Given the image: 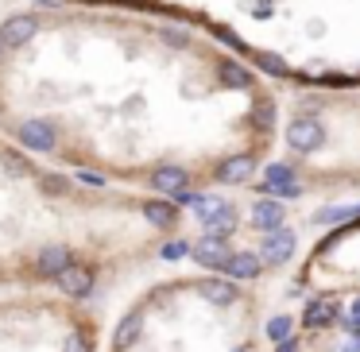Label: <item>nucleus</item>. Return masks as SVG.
<instances>
[{
	"label": "nucleus",
	"mask_w": 360,
	"mask_h": 352,
	"mask_svg": "<svg viewBox=\"0 0 360 352\" xmlns=\"http://www.w3.org/2000/svg\"><path fill=\"white\" fill-rule=\"evenodd\" d=\"M190 252H194L198 263H202V267H213V271H229V263H233V256H236V252L225 244V236H210V233H205Z\"/></svg>",
	"instance_id": "1"
},
{
	"label": "nucleus",
	"mask_w": 360,
	"mask_h": 352,
	"mask_svg": "<svg viewBox=\"0 0 360 352\" xmlns=\"http://www.w3.org/2000/svg\"><path fill=\"white\" fill-rule=\"evenodd\" d=\"M259 190H264L267 197H298V194H302V186H298L295 171H290V167H283V163L267 167L264 186H259Z\"/></svg>",
	"instance_id": "2"
},
{
	"label": "nucleus",
	"mask_w": 360,
	"mask_h": 352,
	"mask_svg": "<svg viewBox=\"0 0 360 352\" xmlns=\"http://www.w3.org/2000/svg\"><path fill=\"white\" fill-rule=\"evenodd\" d=\"M290 256H295V233H287V228L264 233V240H259V259L264 263H287Z\"/></svg>",
	"instance_id": "3"
},
{
	"label": "nucleus",
	"mask_w": 360,
	"mask_h": 352,
	"mask_svg": "<svg viewBox=\"0 0 360 352\" xmlns=\"http://www.w3.org/2000/svg\"><path fill=\"white\" fill-rule=\"evenodd\" d=\"M283 221H287V209H283L275 197H259L256 205H252V225L259 228V233H275V228H283Z\"/></svg>",
	"instance_id": "4"
},
{
	"label": "nucleus",
	"mask_w": 360,
	"mask_h": 352,
	"mask_svg": "<svg viewBox=\"0 0 360 352\" xmlns=\"http://www.w3.org/2000/svg\"><path fill=\"white\" fill-rule=\"evenodd\" d=\"M205 233L210 236H229L236 228V205H229V202H217L210 213H205Z\"/></svg>",
	"instance_id": "5"
},
{
	"label": "nucleus",
	"mask_w": 360,
	"mask_h": 352,
	"mask_svg": "<svg viewBox=\"0 0 360 352\" xmlns=\"http://www.w3.org/2000/svg\"><path fill=\"white\" fill-rule=\"evenodd\" d=\"M143 221H148L151 228H159V233H167V228L179 225V209H174L171 202H159V197H151V202H143Z\"/></svg>",
	"instance_id": "6"
},
{
	"label": "nucleus",
	"mask_w": 360,
	"mask_h": 352,
	"mask_svg": "<svg viewBox=\"0 0 360 352\" xmlns=\"http://www.w3.org/2000/svg\"><path fill=\"white\" fill-rule=\"evenodd\" d=\"M198 294H202L210 306H229V302L236 298V282H225V279H202V282H198Z\"/></svg>",
	"instance_id": "7"
},
{
	"label": "nucleus",
	"mask_w": 360,
	"mask_h": 352,
	"mask_svg": "<svg viewBox=\"0 0 360 352\" xmlns=\"http://www.w3.org/2000/svg\"><path fill=\"white\" fill-rule=\"evenodd\" d=\"M259 271H264V259H259V252H236L225 275H229V279H256Z\"/></svg>",
	"instance_id": "8"
},
{
	"label": "nucleus",
	"mask_w": 360,
	"mask_h": 352,
	"mask_svg": "<svg viewBox=\"0 0 360 352\" xmlns=\"http://www.w3.org/2000/svg\"><path fill=\"white\" fill-rule=\"evenodd\" d=\"M252 167H256L252 155H233V159H225L213 174H217V182H244L252 174Z\"/></svg>",
	"instance_id": "9"
},
{
	"label": "nucleus",
	"mask_w": 360,
	"mask_h": 352,
	"mask_svg": "<svg viewBox=\"0 0 360 352\" xmlns=\"http://www.w3.org/2000/svg\"><path fill=\"white\" fill-rule=\"evenodd\" d=\"M302 321H306L310 329H318V325H329V321H337V302H333V298H314V302L306 306Z\"/></svg>",
	"instance_id": "10"
},
{
	"label": "nucleus",
	"mask_w": 360,
	"mask_h": 352,
	"mask_svg": "<svg viewBox=\"0 0 360 352\" xmlns=\"http://www.w3.org/2000/svg\"><path fill=\"white\" fill-rule=\"evenodd\" d=\"M287 140H290V148L310 151L314 143H318V128H314L310 120H298V124H290V128H287Z\"/></svg>",
	"instance_id": "11"
},
{
	"label": "nucleus",
	"mask_w": 360,
	"mask_h": 352,
	"mask_svg": "<svg viewBox=\"0 0 360 352\" xmlns=\"http://www.w3.org/2000/svg\"><path fill=\"white\" fill-rule=\"evenodd\" d=\"M267 337H271L275 344H279V341H287V337H290V318H287V313H279V318H271V321H267Z\"/></svg>",
	"instance_id": "12"
},
{
	"label": "nucleus",
	"mask_w": 360,
	"mask_h": 352,
	"mask_svg": "<svg viewBox=\"0 0 360 352\" xmlns=\"http://www.w3.org/2000/svg\"><path fill=\"white\" fill-rule=\"evenodd\" d=\"M159 252H163V259H179V256H186V244H182V240H167L163 244V248H159Z\"/></svg>",
	"instance_id": "13"
},
{
	"label": "nucleus",
	"mask_w": 360,
	"mask_h": 352,
	"mask_svg": "<svg viewBox=\"0 0 360 352\" xmlns=\"http://www.w3.org/2000/svg\"><path fill=\"white\" fill-rule=\"evenodd\" d=\"M275 352H298V341H290V337H287V341H279V348H275Z\"/></svg>",
	"instance_id": "14"
},
{
	"label": "nucleus",
	"mask_w": 360,
	"mask_h": 352,
	"mask_svg": "<svg viewBox=\"0 0 360 352\" xmlns=\"http://www.w3.org/2000/svg\"><path fill=\"white\" fill-rule=\"evenodd\" d=\"M349 333H352V337H356V341H360V325H356V329H349Z\"/></svg>",
	"instance_id": "15"
},
{
	"label": "nucleus",
	"mask_w": 360,
	"mask_h": 352,
	"mask_svg": "<svg viewBox=\"0 0 360 352\" xmlns=\"http://www.w3.org/2000/svg\"><path fill=\"white\" fill-rule=\"evenodd\" d=\"M233 352H244V348H233Z\"/></svg>",
	"instance_id": "16"
}]
</instances>
